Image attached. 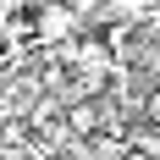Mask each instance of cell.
I'll return each mask as SVG.
<instances>
[{
    "instance_id": "6da1fadb",
    "label": "cell",
    "mask_w": 160,
    "mask_h": 160,
    "mask_svg": "<svg viewBox=\"0 0 160 160\" xmlns=\"http://www.w3.org/2000/svg\"><path fill=\"white\" fill-rule=\"evenodd\" d=\"M78 22L83 17L72 11V6H66V0H44V6H39V17H33V39H39V44H66V39H72V33H78Z\"/></svg>"
},
{
    "instance_id": "7a4b0ae2",
    "label": "cell",
    "mask_w": 160,
    "mask_h": 160,
    "mask_svg": "<svg viewBox=\"0 0 160 160\" xmlns=\"http://www.w3.org/2000/svg\"><path fill=\"white\" fill-rule=\"evenodd\" d=\"M61 127L72 132V138H94V132H99V105H94V99H72L66 116H61Z\"/></svg>"
},
{
    "instance_id": "3957f363",
    "label": "cell",
    "mask_w": 160,
    "mask_h": 160,
    "mask_svg": "<svg viewBox=\"0 0 160 160\" xmlns=\"http://www.w3.org/2000/svg\"><path fill=\"white\" fill-rule=\"evenodd\" d=\"M144 122L160 132V88H149V99H144Z\"/></svg>"
},
{
    "instance_id": "277c9868",
    "label": "cell",
    "mask_w": 160,
    "mask_h": 160,
    "mask_svg": "<svg viewBox=\"0 0 160 160\" xmlns=\"http://www.w3.org/2000/svg\"><path fill=\"white\" fill-rule=\"evenodd\" d=\"M17 11H28V0H0V17H17Z\"/></svg>"
},
{
    "instance_id": "5b68a950",
    "label": "cell",
    "mask_w": 160,
    "mask_h": 160,
    "mask_svg": "<svg viewBox=\"0 0 160 160\" xmlns=\"http://www.w3.org/2000/svg\"><path fill=\"white\" fill-rule=\"evenodd\" d=\"M122 160H149V155H144V149H127V155H122Z\"/></svg>"
}]
</instances>
